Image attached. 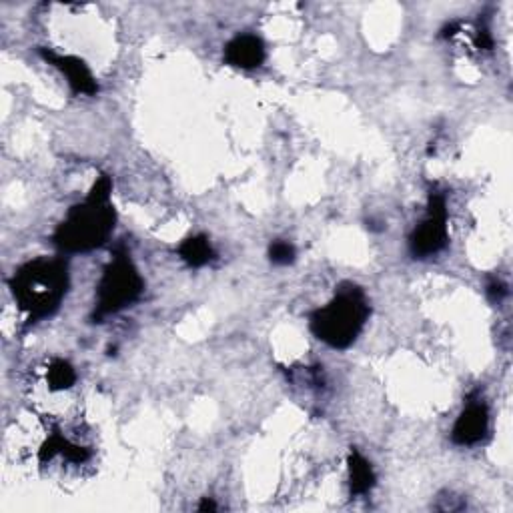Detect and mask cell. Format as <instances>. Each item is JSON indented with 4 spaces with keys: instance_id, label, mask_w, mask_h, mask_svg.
Here are the masks:
<instances>
[{
    "instance_id": "cell-1",
    "label": "cell",
    "mask_w": 513,
    "mask_h": 513,
    "mask_svg": "<svg viewBox=\"0 0 513 513\" xmlns=\"http://www.w3.org/2000/svg\"><path fill=\"white\" fill-rule=\"evenodd\" d=\"M111 193V177L101 175L87 199L71 207L67 219L55 231V245L67 253H87L101 247L111 237L117 221Z\"/></svg>"
},
{
    "instance_id": "cell-2",
    "label": "cell",
    "mask_w": 513,
    "mask_h": 513,
    "mask_svg": "<svg viewBox=\"0 0 513 513\" xmlns=\"http://www.w3.org/2000/svg\"><path fill=\"white\" fill-rule=\"evenodd\" d=\"M9 287L29 323L51 317L63 303L69 289V267L65 259L41 257L23 265Z\"/></svg>"
},
{
    "instance_id": "cell-3",
    "label": "cell",
    "mask_w": 513,
    "mask_h": 513,
    "mask_svg": "<svg viewBox=\"0 0 513 513\" xmlns=\"http://www.w3.org/2000/svg\"><path fill=\"white\" fill-rule=\"evenodd\" d=\"M369 315L371 307L365 291L353 283H343L327 305L311 313L309 325L313 335L325 345L347 349L363 331Z\"/></svg>"
},
{
    "instance_id": "cell-4",
    "label": "cell",
    "mask_w": 513,
    "mask_h": 513,
    "mask_svg": "<svg viewBox=\"0 0 513 513\" xmlns=\"http://www.w3.org/2000/svg\"><path fill=\"white\" fill-rule=\"evenodd\" d=\"M143 291L145 281L131 261V255L125 249H117L99 281L93 319L101 323L105 317L131 307L139 301Z\"/></svg>"
},
{
    "instance_id": "cell-5",
    "label": "cell",
    "mask_w": 513,
    "mask_h": 513,
    "mask_svg": "<svg viewBox=\"0 0 513 513\" xmlns=\"http://www.w3.org/2000/svg\"><path fill=\"white\" fill-rule=\"evenodd\" d=\"M447 197L433 189L427 197V213L409 237V251L415 259L437 255L447 245Z\"/></svg>"
},
{
    "instance_id": "cell-6",
    "label": "cell",
    "mask_w": 513,
    "mask_h": 513,
    "mask_svg": "<svg viewBox=\"0 0 513 513\" xmlns=\"http://www.w3.org/2000/svg\"><path fill=\"white\" fill-rule=\"evenodd\" d=\"M487 431H489V409H487V403L475 391L469 395L467 405L459 413L451 431V439L457 445H475L481 439H485Z\"/></svg>"
},
{
    "instance_id": "cell-7",
    "label": "cell",
    "mask_w": 513,
    "mask_h": 513,
    "mask_svg": "<svg viewBox=\"0 0 513 513\" xmlns=\"http://www.w3.org/2000/svg\"><path fill=\"white\" fill-rule=\"evenodd\" d=\"M41 57L57 67L69 81L71 89L77 93V95H87V97H93L99 93V85L91 73V69L85 65V61L77 59V57H71V55H59L55 51H49V49H41L39 51Z\"/></svg>"
},
{
    "instance_id": "cell-8",
    "label": "cell",
    "mask_w": 513,
    "mask_h": 513,
    "mask_svg": "<svg viewBox=\"0 0 513 513\" xmlns=\"http://www.w3.org/2000/svg\"><path fill=\"white\" fill-rule=\"evenodd\" d=\"M267 51L263 41L257 35H237L225 47V63L243 71L257 69L265 63Z\"/></svg>"
},
{
    "instance_id": "cell-9",
    "label": "cell",
    "mask_w": 513,
    "mask_h": 513,
    "mask_svg": "<svg viewBox=\"0 0 513 513\" xmlns=\"http://www.w3.org/2000/svg\"><path fill=\"white\" fill-rule=\"evenodd\" d=\"M347 465H349V487L353 495H365L373 489L375 485V471L371 467V463L355 449L351 447L349 457H347Z\"/></svg>"
},
{
    "instance_id": "cell-10",
    "label": "cell",
    "mask_w": 513,
    "mask_h": 513,
    "mask_svg": "<svg viewBox=\"0 0 513 513\" xmlns=\"http://www.w3.org/2000/svg\"><path fill=\"white\" fill-rule=\"evenodd\" d=\"M179 255L191 267H205L207 263H211L215 259L213 245L209 243V239L205 235H195V237L185 239L179 245Z\"/></svg>"
},
{
    "instance_id": "cell-11",
    "label": "cell",
    "mask_w": 513,
    "mask_h": 513,
    "mask_svg": "<svg viewBox=\"0 0 513 513\" xmlns=\"http://www.w3.org/2000/svg\"><path fill=\"white\" fill-rule=\"evenodd\" d=\"M47 381H49V387L53 391H65V389H71L77 381V373H75V367L65 361V359H55L51 361L49 365V371H47Z\"/></svg>"
},
{
    "instance_id": "cell-12",
    "label": "cell",
    "mask_w": 513,
    "mask_h": 513,
    "mask_svg": "<svg viewBox=\"0 0 513 513\" xmlns=\"http://www.w3.org/2000/svg\"><path fill=\"white\" fill-rule=\"evenodd\" d=\"M295 255H297V251L289 241L277 239L269 245V259L275 265H291L295 261Z\"/></svg>"
},
{
    "instance_id": "cell-13",
    "label": "cell",
    "mask_w": 513,
    "mask_h": 513,
    "mask_svg": "<svg viewBox=\"0 0 513 513\" xmlns=\"http://www.w3.org/2000/svg\"><path fill=\"white\" fill-rule=\"evenodd\" d=\"M487 293H489V297H491L493 301H499L503 295H507V289H505V285H503V283L493 281V283H489Z\"/></svg>"
},
{
    "instance_id": "cell-14",
    "label": "cell",
    "mask_w": 513,
    "mask_h": 513,
    "mask_svg": "<svg viewBox=\"0 0 513 513\" xmlns=\"http://www.w3.org/2000/svg\"><path fill=\"white\" fill-rule=\"evenodd\" d=\"M215 509H217V503L213 499H209V497H205L203 503L199 505V511H215Z\"/></svg>"
}]
</instances>
